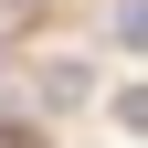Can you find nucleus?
Masks as SVG:
<instances>
[{"label":"nucleus","instance_id":"nucleus-1","mask_svg":"<svg viewBox=\"0 0 148 148\" xmlns=\"http://www.w3.org/2000/svg\"><path fill=\"white\" fill-rule=\"evenodd\" d=\"M42 95H53V106H85V95H95V64H53Z\"/></svg>","mask_w":148,"mask_h":148},{"label":"nucleus","instance_id":"nucleus-3","mask_svg":"<svg viewBox=\"0 0 148 148\" xmlns=\"http://www.w3.org/2000/svg\"><path fill=\"white\" fill-rule=\"evenodd\" d=\"M116 116H127V127L148 138V85H127V95H116Z\"/></svg>","mask_w":148,"mask_h":148},{"label":"nucleus","instance_id":"nucleus-2","mask_svg":"<svg viewBox=\"0 0 148 148\" xmlns=\"http://www.w3.org/2000/svg\"><path fill=\"white\" fill-rule=\"evenodd\" d=\"M106 32H116L127 53H148V0H116V21H106Z\"/></svg>","mask_w":148,"mask_h":148}]
</instances>
